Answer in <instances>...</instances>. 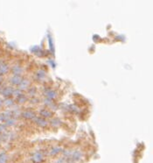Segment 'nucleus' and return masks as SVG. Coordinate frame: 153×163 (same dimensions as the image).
Returning a JSON list of instances; mask_svg holds the SVG:
<instances>
[{"mask_svg": "<svg viewBox=\"0 0 153 163\" xmlns=\"http://www.w3.org/2000/svg\"><path fill=\"white\" fill-rule=\"evenodd\" d=\"M43 93H44V95H45V97L49 98V99H52V100H53V101H54V99L57 98V96H58V94H57L56 90H53V89H51V88H49V87L44 88Z\"/></svg>", "mask_w": 153, "mask_h": 163, "instance_id": "nucleus-1", "label": "nucleus"}, {"mask_svg": "<svg viewBox=\"0 0 153 163\" xmlns=\"http://www.w3.org/2000/svg\"><path fill=\"white\" fill-rule=\"evenodd\" d=\"M32 121L34 122V123L38 126H40V127H47L48 125H49V122L46 119V118H43L42 117H39V116H36Z\"/></svg>", "mask_w": 153, "mask_h": 163, "instance_id": "nucleus-2", "label": "nucleus"}, {"mask_svg": "<svg viewBox=\"0 0 153 163\" xmlns=\"http://www.w3.org/2000/svg\"><path fill=\"white\" fill-rule=\"evenodd\" d=\"M13 90H14V88L11 87V86H6V87H4V88H1L0 90V94H1L4 97H11L13 94Z\"/></svg>", "mask_w": 153, "mask_h": 163, "instance_id": "nucleus-3", "label": "nucleus"}, {"mask_svg": "<svg viewBox=\"0 0 153 163\" xmlns=\"http://www.w3.org/2000/svg\"><path fill=\"white\" fill-rule=\"evenodd\" d=\"M30 85H31V82L29 79L27 78H23V80L21 81V83L20 84V85L18 86V89L21 90V91H24V90H26L30 88Z\"/></svg>", "mask_w": 153, "mask_h": 163, "instance_id": "nucleus-4", "label": "nucleus"}, {"mask_svg": "<svg viewBox=\"0 0 153 163\" xmlns=\"http://www.w3.org/2000/svg\"><path fill=\"white\" fill-rule=\"evenodd\" d=\"M36 116H37L36 113L32 110H26V111H22V113H21V117H24L25 119H28V120H32Z\"/></svg>", "mask_w": 153, "mask_h": 163, "instance_id": "nucleus-5", "label": "nucleus"}, {"mask_svg": "<svg viewBox=\"0 0 153 163\" xmlns=\"http://www.w3.org/2000/svg\"><path fill=\"white\" fill-rule=\"evenodd\" d=\"M23 80V77L21 75H13L11 78H10V83L11 85L14 86H18L21 83V81Z\"/></svg>", "mask_w": 153, "mask_h": 163, "instance_id": "nucleus-6", "label": "nucleus"}, {"mask_svg": "<svg viewBox=\"0 0 153 163\" xmlns=\"http://www.w3.org/2000/svg\"><path fill=\"white\" fill-rule=\"evenodd\" d=\"M43 103H44L45 105L50 107L52 110H55V109L58 108V105H57L54 103V101L52 100V99H49V98L45 97V98H43Z\"/></svg>", "mask_w": 153, "mask_h": 163, "instance_id": "nucleus-7", "label": "nucleus"}, {"mask_svg": "<svg viewBox=\"0 0 153 163\" xmlns=\"http://www.w3.org/2000/svg\"><path fill=\"white\" fill-rule=\"evenodd\" d=\"M40 115L43 118H50L53 117V112L48 109H40Z\"/></svg>", "mask_w": 153, "mask_h": 163, "instance_id": "nucleus-8", "label": "nucleus"}, {"mask_svg": "<svg viewBox=\"0 0 153 163\" xmlns=\"http://www.w3.org/2000/svg\"><path fill=\"white\" fill-rule=\"evenodd\" d=\"M47 76V74L45 72V70L43 69H38L36 74H35V78L38 81H43Z\"/></svg>", "mask_w": 153, "mask_h": 163, "instance_id": "nucleus-9", "label": "nucleus"}, {"mask_svg": "<svg viewBox=\"0 0 153 163\" xmlns=\"http://www.w3.org/2000/svg\"><path fill=\"white\" fill-rule=\"evenodd\" d=\"M10 68H9V65L5 62H1L0 63V75H5L8 73Z\"/></svg>", "mask_w": 153, "mask_h": 163, "instance_id": "nucleus-10", "label": "nucleus"}, {"mask_svg": "<svg viewBox=\"0 0 153 163\" xmlns=\"http://www.w3.org/2000/svg\"><path fill=\"white\" fill-rule=\"evenodd\" d=\"M24 71V69L20 66V65H15L11 68V72L13 73V75H20Z\"/></svg>", "mask_w": 153, "mask_h": 163, "instance_id": "nucleus-11", "label": "nucleus"}, {"mask_svg": "<svg viewBox=\"0 0 153 163\" xmlns=\"http://www.w3.org/2000/svg\"><path fill=\"white\" fill-rule=\"evenodd\" d=\"M27 100H28V98H27L26 95H25L24 93L20 94V96L16 97L17 103H18V104H20V105H23V104H25Z\"/></svg>", "mask_w": 153, "mask_h": 163, "instance_id": "nucleus-12", "label": "nucleus"}, {"mask_svg": "<svg viewBox=\"0 0 153 163\" xmlns=\"http://www.w3.org/2000/svg\"><path fill=\"white\" fill-rule=\"evenodd\" d=\"M49 123L53 127H59L61 125V120L58 117H53L50 120Z\"/></svg>", "mask_w": 153, "mask_h": 163, "instance_id": "nucleus-13", "label": "nucleus"}, {"mask_svg": "<svg viewBox=\"0 0 153 163\" xmlns=\"http://www.w3.org/2000/svg\"><path fill=\"white\" fill-rule=\"evenodd\" d=\"M67 110L68 111H71L73 113H79L80 112V109L77 105H68L66 106Z\"/></svg>", "mask_w": 153, "mask_h": 163, "instance_id": "nucleus-14", "label": "nucleus"}, {"mask_svg": "<svg viewBox=\"0 0 153 163\" xmlns=\"http://www.w3.org/2000/svg\"><path fill=\"white\" fill-rule=\"evenodd\" d=\"M32 160L36 163H40L43 160V155L40 153H35L32 155Z\"/></svg>", "mask_w": 153, "mask_h": 163, "instance_id": "nucleus-15", "label": "nucleus"}, {"mask_svg": "<svg viewBox=\"0 0 153 163\" xmlns=\"http://www.w3.org/2000/svg\"><path fill=\"white\" fill-rule=\"evenodd\" d=\"M14 100L11 97H8V98H5L4 101H3V105H5V106H12L14 105Z\"/></svg>", "mask_w": 153, "mask_h": 163, "instance_id": "nucleus-16", "label": "nucleus"}, {"mask_svg": "<svg viewBox=\"0 0 153 163\" xmlns=\"http://www.w3.org/2000/svg\"><path fill=\"white\" fill-rule=\"evenodd\" d=\"M16 118L15 117H11V118H9V119H7L5 122V126H6V127H8V126H14L15 125V123H16Z\"/></svg>", "mask_w": 153, "mask_h": 163, "instance_id": "nucleus-17", "label": "nucleus"}, {"mask_svg": "<svg viewBox=\"0 0 153 163\" xmlns=\"http://www.w3.org/2000/svg\"><path fill=\"white\" fill-rule=\"evenodd\" d=\"M36 93H37V89H36L35 87H30V88L27 90V94H28L30 96H32V97L35 96H36Z\"/></svg>", "mask_w": 153, "mask_h": 163, "instance_id": "nucleus-18", "label": "nucleus"}, {"mask_svg": "<svg viewBox=\"0 0 153 163\" xmlns=\"http://www.w3.org/2000/svg\"><path fill=\"white\" fill-rule=\"evenodd\" d=\"M61 150H62L61 147H53L50 153H51V155H55V154H58Z\"/></svg>", "mask_w": 153, "mask_h": 163, "instance_id": "nucleus-19", "label": "nucleus"}, {"mask_svg": "<svg viewBox=\"0 0 153 163\" xmlns=\"http://www.w3.org/2000/svg\"><path fill=\"white\" fill-rule=\"evenodd\" d=\"M7 160V155L5 153H0V163H5Z\"/></svg>", "mask_w": 153, "mask_h": 163, "instance_id": "nucleus-20", "label": "nucleus"}, {"mask_svg": "<svg viewBox=\"0 0 153 163\" xmlns=\"http://www.w3.org/2000/svg\"><path fill=\"white\" fill-rule=\"evenodd\" d=\"M49 46H50V49H51L52 53L53 54L54 53V44L53 42V39H52L51 36H49Z\"/></svg>", "mask_w": 153, "mask_h": 163, "instance_id": "nucleus-21", "label": "nucleus"}, {"mask_svg": "<svg viewBox=\"0 0 153 163\" xmlns=\"http://www.w3.org/2000/svg\"><path fill=\"white\" fill-rule=\"evenodd\" d=\"M23 92L21 91V90H20L18 89H14V90H13V94H12V96H15V98L17 97V96H18L20 94H22Z\"/></svg>", "mask_w": 153, "mask_h": 163, "instance_id": "nucleus-22", "label": "nucleus"}, {"mask_svg": "<svg viewBox=\"0 0 153 163\" xmlns=\"http://www.w3.org/2000/svg\"><path fill=\"white\" fill-rule=\"evenodd\" d=\"M72 156H73V158L74 159V160H79L80 158H81V154H80V153L79 152H74L73 154H72Z\"/></svg>", "mask_w": 153, "mask_h": 163, "instance_id": "nucleus-23", "label": "nucleus"}, {"mask_svg": "<svg viewBox=\"0 0 153 163\" xmlns=\"http://www.w3.org/2000/svg\"><path fill=\"white\" fill-rule=\"evenodd\" d=\"M30 101H31L32 104H39V103H40V99L38 98V97H35V96L32 97V98L30 99Z\"/></svg>", "mask_w": 153, "mask_h": 163, "instance_id": "nucleus-24", "label": "nucleus"}, {"mask_svg": "<svg viewBox=\"0 0 153 163\" xmlns=\"http://www.w3.org/2000/svg\"><path fill=\"white\" fill-rule=\"evenodd\" d=\"M3 81H4V78H3V75H0V84H1L3 83Z\"/></svg>", "mask_w": 153, "mask_h": 163, "instance_id": "nucleus-25", "label": "nucleus"}, {"mask_svg": "<svg viewBox=\"0 0 153 163\" xmlns=\"http://www.w3.org/2000/svg\"><path fill=\"white\" fill-rule=\"evenodd\" d=\"M3 105V101L1 100V98H0V106H1Z\"/></svg>", "mask_w": 153, "mask_h": 163, "instance_id": "nucleus-26", "label": "nucleus"}, {"mask_svg": "<svg viewBox=\"0 0 153 163\" xmlns=\"http://www.w3.org/2000/svg\"><path fill=\"white\" fill-rule=\"evenodd\" d=\"M0 141H1V136H0Z\"/></svg>", "mask_w": 153, "mask_h": 163, "instance_id": "nucleus-27", "label": "nucleus"}, {"mask_svg": "<svg viewBox=\"0 0 153 163\" xmlns=\"http://www.w3.org/2000/svg\"><path fill=\"white\" fill-rule=\"evenodd\" d=\"M0 90H1V86H0Z\"/></svg>", "mask_w": 153, "mask_h": 163, "instance_id": "nucleus-28", "label": "nucleus"}]
</instances>
